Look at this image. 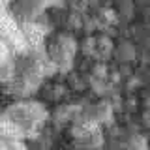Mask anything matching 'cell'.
Wrapping results in <instances>:
<instances>
[{
    "instance_id": "1",
    "label": "cell",
    "mask_w": 150,
    "mask_h": 150,
    "mask_svg": "<svg viewBox=\"0 0 150 150\" xmlns=\"http://www.w3.org/2000/svg\"><path fill=\"white\" fill-rule=\"evenodd\" d=\"M0 150H25L19 144V141L13 137L11 131L0 126Z\"/></svg>"
}]
</instances>
